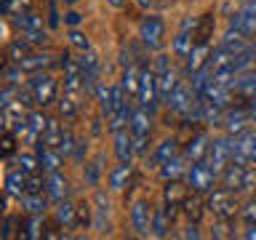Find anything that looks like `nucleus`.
I'll list each match as a JSON object with an SVG mask.
<instances>
[{
  "instance_id": "obj_1",
  "label": "nucleus",
  "mask_w": 256,
  "mask_h": 240,
  "mask_svg": "<svg viewBox=\"0 0 256 240\" xmlns=\"http://www.w3.org/2000/svg\"><path fill=\"white\" fill-rule=\"evenodd\" d=\"M208 211H211L216 219H222V222H227L232 219V216L238 214V198H235V192L227 190V187H222V190H214L211 195H208Z\"/></svg>"
},
{
  "instance_id": "obj_2",
  "label": "nucleus",
  "mask_w": 256,
  "mask_h": 240,
  "mask_svg": "<svg viewBox=\"0 0 256 240\" xmlns=\"http://www.w3.org/2000/svg\"><path fill=\"white\" fill-rule=\"evenodd\" d=\"M152 112L147 107H139L134 110V118H131V134H134V144H136V152L144 155L150 147V131H152Z\"/></svg>"
},
{
  "instance_id": "obj_3",
  "label": "nucleus",
  "mask_w": 256,
  "mask_h": 240,
  "mask_svg": "<svg viewBox=\"0 0 256 240\" xmlns=\"http://www.w3.org/2000/svg\"><path fill=\"white\" fill-rule=\"evenodd\" d=\"M160 102V86H158V72L144 67L142 70V80H139V107H147L150 112L158 110Z\"/></svg>"
},
{
  "instance_id": "obj_4",
  "label": "nucleus",
  "mask_w": 256,
  "mask_h": 240,
  "mask_svg": "<svg viewBox=\"0 0 256 240\" xmlns=\"http://www.w3.org/2000/svg\"><path fill=\"white\" fill-rule=\"evenodd\" d=\"M214 184H216V168L211 163L200 160V163L192 166V171H190V187H192V192L206 195V192L214 190Z\"/></svg>"
},
{
  "instance_id": "obj_5",
  "label": "nucleus",
  "mask_w": 256,
  "mask_h": 240,
  "mask_svg": "<svg viewBox=\"0 0 256 240\" xmlns=\"http://www.w3.org/2000/svg\"><path fill=\"white\" fill-rule=\"evenodd\" d=\"M163 35H166V24L160 16H144L142 27H139V38L150 51H158L163 46Z\"/></svg>"
},
{
  "instance_id": "obj_6",
  "label": "nucleus",
  "mask_w": 256,
  "mask_h": 240,
  "mask_svg": "<svg viewBox=\"0 0 256 240\" xmlns=\"http://www.w3.org/2000/svg\"><path fill=\"white\" fill-rule=\"evenodd\" d=\"M27 86H30L32 96H35L38 107H48L56 99V80L51 75H35Z\"/></svg>"
},
{
  "instance_id": "obj_7",
  "label": "nucleus",
  "mask_w": 256,
  "mask_h": 240,
  "mask_svg": "<svg viewBox=\"0 0 256 240\" xmlns=\"http://www.w3.org/2000/svg\"><path fill=\"white\" fill-rule=\"evenodd\" d=\"M232 163H240V166L256 163V131H243V134L235 139Z\"/></svg>"
},
{
  "instance_id": "obj_8",
  "label": "nucleus",
  "mask_w": 256,
  "mask_h": 240,
  "mask_svg": "<svg viewBox=\"0 0 256 240\" xmlns=\"http://www.w3.org/2000/svg\"><path fill=\"white\" fill-rule=\"evenodd\" d=\"M251 123V112H248V104H238V107H227L224 112V128H227L230 136H240Z\"/></svg>"
},
{
  "instance_id": "obj_9",
  "label": "nucleus",
  "mask_w": 256,
  "mask_h": 240,
  "mask_svg": "<svg viewBox=\"0 0 256 240\" xmlns=\"http://www.w3.org/2000/svg\"><path fill=\"white\" fill-rule=\"evenodd\" d=\"M232 152H235V142L232 139H227V136H224V139H214L211 142V150H208V163H211L216 171H219V168H227L230 163H232Z\"/></svg>"
},
{
  "instance_id": "obj_10",
  "label": "nucleus",
  "mask_w": 256,
  "mask_h": 240,
  "mask_svg": "<svg viewBox=\"0 0 256 240\" xmlns=\"http://www.w3.org/2000/svg\"><path fill=\"white\" fill-rule=\"evenodd\" d=\"M62 70H64V91L75 94L83 88V70H80V59H72L70 54H62Z\"/></svg>"
},
{
  "instance_id": "obj_11",
  "label": "nucleus",
  "mask_w": 256,
  "mask_h": 240,
  "mask_svg": "<svg viewBox=\"0 0 256 240\" xmlns=\"http://www.w3.org/2000/svg\"><path fill=\"white\" fill-rule=\"evenodd\" d=\"M152 216H155V211H152V206L147 200H136L134 208H131V224L139 235H147L152 230Z\"/></svg>"
},
{
  "instance_id": "obj_12",
  "label": "nucleus",
  "mask_w": 256,
  "mask_h": 240,
  "mask_svg": "<svg viewBox=\"0 0 256 240\" xmlns=\"http://www.w3.org/2000/svg\"><path fill=\"white\" fill-rule=\"evenodd\" d=\"M134 152H136L134 134H128V128H120V131H115V155H118L120 163H131V160H134Z\"/></svg>"
},
{
  "instance_id": "obj_13",
  "label": "nucleus",
  "mask_w": 256,
  "mask_h": 240,
  "mask_svg": "<svg viewBox=\"0 0 256 240\" xmlns=\"http://www.w3.org/2000/svg\"><path fill=\"white\" fill-rule=\"evenodd\" d=\"M54 222H56V227H59V230H75V224H78V206L70 203V200H62V203L56 206V211H54Z\"/></svg>"
},
{
  "instance_id": "obj_14",
  "label": "nucleus",
  "mask_w": 256,
  "mask_h": 240,
  "mask_svg": "<svg viewBox=\"0 0 256 240\" xmlns=\"http://www.w3.org/2000/svg\"><path fill=\"white\" fill-rule=\"evenodd\" d=\"M46 192H48V198H51L54 203H62V200H67V198H70V184H67V176L59 174V171L48 174Z\"/></svg>"
},
{
  "instance_id": "obj_15",
  "label": "nucleus",
  "mask_w": 256,
  "mask_h": 240,
  "mask_svg": "<svg viewBox=\"0 0 256 240\" xmlns=\"http://www.w3.org/2000/svg\"><path fill=\"white\" fill-rule=\"evenodd\" d=\"M187 166H190V160L184 158V152L182 155H176L174 160H168V163L160 166V179L163 182H179L184 174H187Z\"/></svg>"
},
{
  "instance_id": "obj_16",
  "label": "nucleus",
  "mask_w": 256,
  "mask_h": 240,
  "mask_svg": "<svg viewBox=\"0 0 256 240\" xmlns=\"http://www.w3.org/2000/svg\"><path fill=\"white\" fill-rule=\"evenodd\" d=\"M27 171H22V168H14V171L6 174V195L11 198H24L27 195Z\"/></svg>"
},
{
  "instance_id": "obj_17",
  "label": "nucleus",
  "mask_w": 256,
  "mask_h": 240,
  "mask_svg": "<svg viewBox=\"0 0 256 240\" xmlns=\"http://www.w3.org/2000/svg\"><path fill=\"white\" fill-rule=\"evenodd\" d=\"M192 99H198L195 91L187 86H179L176 94L171 96V102H168V107H171V112H176V115H187L190 107H192Z\"/></svg>"
},
{
  "instance_id": "obj_18",
  "label": "nucleus",
  "mask_w": 256,
  "mask_h": 240,
  "mask_svg": "<svg viewBox=\"0 0 256 240\" xmlns=\"http://www.w3.org/2000/svg\"><path fill=\"white\" fill-rule=\"evenodd\" d=\"M232 62H235V54L227 51L224 46L214 48L211 56H208V67L214 70V75H219V72H230L232 70Z\"/></svg>"
},
{
  "instance_id": "obj_19",
  "label": "nucleus",
  "mask_w": 256,
  "mask_h": 240,
  "mask_svg": "<svg viewBox=\"0 0 256 240\" xmlns=\"http://www.w3.org/2000/svg\"><path fill=\"white\" fill-rule=\"evenodd\" d=\"M214 27H216L214 14H203V16H200L198 24H195V46H211Z\"/></svg>"
},
{
  "instance_id": "obj_20",
  "label": "nucleus",
  "mask_w": 256,
  "mask_h": 240,
  "mask_svg": "<svg viewBox=\"0 0 256 240\" xmlns=\"http://www.w3.org/2000/svg\"><path fill=\"white\" fill-rule=\"evenodd\" d=\"M208 150H211V142H208L203 134H198L195 139H192L187 147H184V158H187L190 163L195 166V163H200V160L208 155Z\"/></svg>"
},
{
  "instance_id": "obj_21",
  "label": "nucleus",
  "mask_w": 256,
  "mask_h": 240,
  "mask_svg": "<svg viewBox=\"0 0 256 240\" xmlns=\"http://www.w3.org/2000/svg\"><path fill=\"white\" fill-rule=\"evenodd\" d=\"M230 30H238L240 35H246V38L256 35V16H254V14H248V11L235 14V16L230 19Z\"/></svg>"
},
{
  "instance_id": "obj_22",
  "label": "nucleus",
  "mask_w": 256,
  "mask_h": 240,
  "mask_svg": "<svg viewBox=\"0 0 256 240\" xmlns=\"http://www.w3.org/2000/svg\"><path fill=\"white\" fill-rule=\"evenodd\" d=\"M38 158H40V171L54 174V171H59L64 155L59 150H51V147H38Z\"/></svg>"
},
{
  "instance_id": "obj_23",
  "label": "nucleus",
  "mask_w": 256,
  "mask_h": 240,
  "mask_svg": "<svg viewBox=\"0 0 256 240\" xmlns=\"http://www.w3.org/2000/svg\"><path fill=\"white\" fill-rule=\"evenodd\" d=\"M62 136H64V128L59 126V120H48V128H46V134L38 139V147H51V150H59Z\"/></svg>"
},
{
  "instance_id": "obj_24",
  "label": "nucleus",
  "mask_w": 256,
  "mask_h": 240,
  "mask_svg": "<svg viewBox=\"0 0 256 240\" xmlns=\"http://www.w3.org/2000/svg\"><path fill=\"white\" fill-rule=\"evenodd\" d=\"M208 56H211V46H195L187 56V72L195 75L198 70H203L208 64Z\"/></svg>"
},
{
  "instance_id": "obj_25",
  "label": "nucleus",
  "mask_w": 256,
  "mask_h": 240,
  "mask_svg": "<svg viewBox=\"0 0 256 240\" xmlns=\"http://www.w3.org/2000/svg\"><path fill=\"white\" fill-rule=\"evenodd\" d=\"M158 86H160V102L168 104V102H171V96L176 94V88H179L176 72L168 70V72H163V75H158Z\"/></svg>"
},
{
  "instance_id": "obj_26",
  "label": "nucleus",
  "mask_w": 256,
  "mask_h": 240,
  "mask_svg": "<svg viewBox=\"0 0 256 240\" xmlns=\"http://www.w3.org/2000/svg\"><path fill=\"white\" fill-rule=\"evenodd\" d=\"M243 171H246V166L230 163L227 171H224V187L232 190V192H240V190H243Z\"/></svg>"
},
{
  "instance_id": "obj_27",
  "label": "nucleus",
  "mask_w": 256,
  "mask_h": 240,
  "mask_svg": "<svg viewBox=\"0 0 256 240\" xmlns=\"http://www.w3.org/2000/svg\"><path fill=\"white\" fill-rule=\"evenodd\" d=\"M176 155H182V150H179V142L176 139H166L160 147L155 150V155H152V160H155L158 166H163V163H168V160H174Z\"/></svg>"
},
{
  "instance_id": "obj_28",
  "label": "nucleus",
  "mask_w": 256,
  "mask_h": 240,
  "mask_svg": "<svg viewBox=\"0 0 256 240\" xmlns=\"http://www.w3.org/2000/svg\"><path fill=\"white\" fill-rule=\"evenodd\" d=\"M51 64L54 62L48 54H30L27 59L19 62V67H22V72H40V70H48Z\"/></svg>"
},
{
  "instance_id": "obj_29",
  "label": "nucleus",
  "mask_w": 256,
  "mask_h": 240,
  "mask_svg": "<svg viewBox=\"0 0 256 240\" xmlns=\"http://www.w3.org/2000/svg\"><path fill=\"white\" fill-rule=\"evenodd\" d=\"M48 208V200L43 198V192H30V195H24V211L27 216H43Z\"/></svg>"
},
{
  "instance_id": "obj_30",
  "label": "nucleus",
  "mask_w": 256,
  "mask_h": 240,
  "mask_svg": "<svg viewBox=\"0 0 256 240\" xmlns=\"http://www.w3.org/2000/svg\"><path fill=\"white\" fill-rule=\"evenodd\" d=\"M131 174H134L131 163H120L115 171L110 174V187H112V190H126L128 182H131Z\"/></svg>"
},
{
  "instance_id": "obj_31",
  "label": "nucleus",
  "mask_w": 256,
  "mask_h": 240,
  "mask_svg": "<svg viewBox=\"0 0 256 240\" xmlns=\"http://www.w3.org/2000/svg\"><path fill=\"white\" fill-rule=\"evenodd\" d=\"M27 56H30V43L24 38H16L14 43L6 48V59L14 62V64H19L22 59H27Z\"/></svg>"
},
{
  "instance_id": "obj_32",
  "label": "nucleus",
  "mask_w": 256,
  "mask_h": 240,
  "mask_svg": "<svg viewBox=\"0 0 256 240\" xmlns=\"http://www.w3.org/2000/svg\"><path fill=\"white\" fill-rule=\"evenodd\" d=\"M187 198V190H184L182 182H168V187L163 192V203L166 206H182V200Z\"/></svg>"
},
{
  "instance_id": "obj_33",
  "label": "nucleus",
  "mask_w": 256,
  "mask_h": 240,
  "mask_svg": "<svg viewBox=\"0 0 256 240\" xmlns=\"http://www.w3.org/2000/svg\"><path fill=\"white\" fill-rule=\"evenodd\" d=\"M107 216H110L107 195H104V192H96V219H94V224H96V230H99V232L107 230Z\"/></svg>"
},
{
  "instance_id": "obj_34",
  "label": "nucleus",
  "mask_w": 256,
  "mask_h": 240,
  "mask_svg": "<svg viewBox=\"0 0 256 240\" xmlns=\"http://www.w3.org/2000/svg\"><path fill=\"white\" fill-rule=\"evenodd\" d=\"M182 214L187 216L190 222H200V216H203V206H200V200H198V192L195 195H187L182 200Z\"/></svg>"
},
{
  "instance_id": "obj_35",
  "label": "nucleus",
  "mask_w": 256,
  "mask_h": 240,
  "mask_svg": "<svg viewBox=\"0 0 256 240\" xmlns=\"http://www.w3.org/2000/svg\"><path fill=\"white\" fill-rule=\"evenodd\" d=\"M0 11L6 16H24L32 11V0H3L0 3Z\"/></svg>"
},
{
  "instance_id": "obj_36",
  "label": "nucleus",
  "mask_w": 256,
  "mask_h": 240,
  "mask_svg": "<svg viewBox=\"0 0 256 240\" xmlns=\"http://www.w3.org/2000/svg\"><path fill=\"white\" fill-rule=\"evenodd\" d=\"M27 123H30V139H40L48 128V118L43 112H30L27 115Z\"/></svg>"
},
{
  "instance_id": "obj_37",
  "label": "nucleus",
  "mask_w": 256,
  "mask_h": 240,
  "mask_svg": "<svg viewBox=\"0 0 256 240\" xmlns=\"http://www.w3.org/2000/svg\"><path fill=\"white\" fill-rule=\"evenodd\" d=\"M46 235V222L43 216H30L27 222H24V238L27 240H38Z\"/></svg>"
},
{
  "instance_id": "obj_38",
  "label": "nucleus",
  "mask_w": 256,
  "mask_h": 240,
  "mask_svg": "<svg viewBox=\"0 0 256 240\" xmlns=\"http://www.w3.org/2000/svg\"><path fill=\"white\" fill-rule=\"evenodd\" d=\"M139 80H142V72L134 67V64H128L123 70V80H120V86L126 88L128 94H139Z\"/></svg>"
},
{
  "instance_id": "obj_39",
  "label": "nucleus",
  "mask_w": 256,
  "mask_h": 240,
  "mask_svg": "<svg viewBox=\"0 0 256 240\" xmlns=\"http://www.w3.org/2000/svg\"><path fill=\"white\" fill-rule=\"evenodd\" d=\"M16 27H19L22 32H30V30H43V16L30 11L24 16H16Z\"/></svg>"
},
{
  "instance_id": "obj_40",
  "label": "nucleus",
  "mask_w": 256,
  "mask_h": 240,
  "mask_svg": "<svg viewBox=\"0 0 256 240\" xmlns=\"http://www.w3.org/2000/svg\"><path fill=\"white\" fill-rule=\"evenodd\" d=\"M168 224H174V222L168 219L166 206H163V208H158V211H155V216H152V232H155L158 238H166L168 235Z\"/></svg>"
},
{
  "instance_id": "obj_41",
  "label": "nucleus",
  "mask_w": 256,
  "mask_h": 240,
  "mask_svg": "<svg viewBox=\"0 0 256 240\" xmlns=\"http://www.w3.org/2000/svg\"><path fill=\"white\" fill-rule=\"evenodd\" d=\"M96 99H99V107L107 118L115 112V104H112V86H99L96 88Z\"/></svg>"
},
{
  "instance_id": "obj_42",
  "label": "nucleus",
  "mask_w": 256,
  "mask_h": 240,
  "mask_svg": "<svg viewBox=\"0 0 256 240\" xmlns=\"http://www.w3.org/2000/svg\"><path fill=\"white\" fill-rule=\"evenodd\" d=\"M16 166H19L22 171H27V174H35L38 168H40V158L30 155V152H24V155H19V158H16Z\"/></svg>"
},
{
  "instance_id": "obj_43",
  "label": "nucleus",
  "mask_w": 256,
  "mask_h": 240,
  "mask_svg": "<svg viewBox=\"0 0 256 240\" xmlns=\"http://www.w3.org/2000/svg\"><path fill=\"white\" fill-rule=\"evenodd\" d=\"M91 206L88 203H78V224H75V230H86V227H91Z\"/></svg>"
},
{
  "instance_id": "obj_44",
  "label": "nucleus",
  "mask_w": 256,
  "mask_h": 240,
  "mask_svg": "<svg viewBox=\"0 0 256 240\" xmlns=\"http://www.w3.org/2000/svg\"><path fill=\"white\" fill-rule=\"evenodd\" d=\"M16 139H19V136H16L11 128H6V134H3V158L6 160H11V155H14V150H16Z\"/></svg>"
},
{
  "instance_id": "obj_45",
  "label": "nucleus",
  "mask_w": 256,
  "mask_h": 240,
  "mask_svg": "<svg viewBox=\"0 0 256 240\" xmlns=\"http://www.w3.org/2000/svg\"><path fill=\"white\" fill-rule=\"evenodd\" d=\"M75 150H78V142H75V136H72V131H67V128H64V136H62L59 152H62L64 158H67V155H72Z\"/></svg>"
},
{
  "instance_id": "obj_46",
  "label": "nucleus",
  "mask_w": 256,
  "mask_h": 240,
  "mask_svg": "<svg viewBox=\"0 0 256 240\" xmlns=\"http://www.w3.org/2000/svg\"><path fill=\"white\" fill-rule=\"evenodd\" d=\"M59 115L67 118V120H75L78 118V107H75V102H72L70 96H64V99L59 102Z\"/></svg>"
},
{
  "instance_id": "obj_47",
  "label": "nucleus",
  "mask_w": 256,
  "mask_h": 240,
  "mask_svg": "<svg viewBox=\"0 0 256 240\" xmlns=\"http://www.w3.org/2000/svg\"><path fill=\"white\" fill-rule=\"evenodd\" d=\"M22 38L27 40L30 46H46V40H48L46 30H30V32H22Z\"/></svg>"
},
{
  "instance_id": "obj_48",
  "label": "nucleus",
  "mask_w": 256,
  "mask_h": 240,
  "mask_svg": "<svg viewBox=\"0 0 256 240\" xmlns=\"http://www.w3.org/2000/svg\"><path fill=\"white\" fill-rule=\"evenodd\" d=\"M70 43L75 46V48H80V51H91V40H88L80 30H72L70 32Z\"/></svg>"
},
{
  "instance_id": "obj_49",
  "label": "nucleus",
  "mask_w": 256,
  "mask_h": 240,
  "mask_svg": "<svg viewBox=\"0 0 256 240\" xmlns=\"http://www.w3.org/2000/svg\"><path fill=\"white\" fill-rule=\"evenodd\" d=\"M99 171H102V158H96L91 166H88V171H86V182L91 184V187H96L99 184Z\"/></svg>"
},
{
  "instance_id": "obj_50",
  "label": "nucleus",
  "mask_w": 256,
  "mask_h": 240,
  "mask_svg": "<svg viewBox=\"0 0 256 240\" xmlns=\"http://www.w3.org/2000/svg\"><path fill=\"white\" fill-rule=\"evenodd\" d=\"M46 184H48V179H43V176H38V174H30L27 176V195L30 192H43Z\"/></svg>"
},
{
  "instance_id": "obj_51",
  "label": "nucleus",
  "mask_w": 256,
  "mask_h": 240,
  "mask_svg": "<svg viewBox=\"0 0 256 240\" xmlns=\"http://www.w3.org/2000/svg\"><path fill=\"white\" fill-rule=\"evenodd\" d=\"M16 224L19 222H16L14 216H6L3 219V240H14L16 238Z\"/></svg>"
},
{
  "instance_id": "obj_52",
  "label": "nucleus",
  "mask_w": 256,
  "mask_h": 240,
  "mask_svg": "<svg viewBox=\"0 0 256 240\" xmlns=\"http://www.w3.org/2000/svg\"><path fill=\"white\" fill-rule=\"evenodd\" d=\"M243 211V219H246V224L248 227H256V200H251L246 208H240Z\"/></svg>"
},
{
  "instance_id": "obj_53",
  "label": "nucleus",
  "mask_w": 256,
  "mask_h": 240,
  "mask_svg": "<svg viewBox=\"0 0 256 240\" xmlns=\"http://www.w3.org/2000/svg\"><path fill=\"white\" fill-rule=\"evenodd\" d=\"M243 190H256V168H248L246 166V171H243Z\"/></svg>"
},
{
  "instance_id": "obj_54",
  "label": "nucleus",
  "mask_w": 256,
  "mask_h": 240,
  "mask_svg": "<svg viewBox=\"0 0 256 240\" xmlns=\"http://www.w3.org/2000/svg\"><path fill=\"white\" fill-rule=\"evenodd\" d=\"M168 70H171V67H168V56L160 54L155 59V72H158V75H163V72H168Z\"/></svg>"
},
{
  "instance_id": "obj_55",
  "label": "nucleus",
  "mask_w": 256,
  "mask_h": 240,
  "mask_svg": "<svg viewBox=\"0 0 256 240\" xmlns=\"http://www.w3.org/2000/svg\"><path fill=\"white\" fill-rule=\"evenodd\" d=\"M182 238H195V240H198V238H200V232H198V224H195V222H190V227L182 232Z\"/></svg>"
},
{
  "instance_id": "obj_56",
  "label": "nucleus",
  "mask_w": 256,
  "mask_h": 240,
  "mask_svg": "<svg viewBox=\"0 0 256 240\" xmlns=\"http://www.w3.org/2000/svg\"><path fill=\"white\" fill-rule=\"evenodd\" d=\"M80 19H83V16H80L78 11H70L67 16H64V22H67V24H72V27H75V24H80Z\"/></svg>"
},
{
  "instance_id": "obj_57",
  "label": "nucleus",
  "mask_w": 256,
  "mask_h": 240,
  "mask_svg": "<svg viewBox=\"0 0 256 240\" xmlns=\"http://www.w3.org/2000/svg\"><path fill=\"white\" fill-rule=\"evenodd\" d=\"M248 112H251V120H256V96L248 102Z\"/></svg>"
},
{
  "instance_id": "obj_58",
  "label": "nucleus",
  "mask_w": 256,
  "mask_h": 240,
  "mask_svg": "<svg viewBox=\"0 0 256 240\" xmlns=\"http://www.w3.org/2000/svg\"><path fill=\"white\" fill-rule=\"evenodd\" d=\"M243 11H248V14H254V16H256V0H248Z\"/></svg>"
},
{
  "instance_id": "obj_59",
  "label": "nucleus",
  "mask_w": 256,
  "mask_h": 240,
  "mask_svg": "<svg viewBox=\"0 0 256 240\" xmlns=\"http://www.w3.org/2000/svg\"><path fill=\"white\" fill-rule=\"evenodd\" d=\"M107 3H110L112 8H123V6H126V0H107Z\"/></svg>"
},
{
  "instance_id": "obj_60",
  "label": "nucleus",
  "mask_w": 256,
  "mask_h": 240,
  "mask_svg": "<svg viewBox=\"0 0 256 240\" xmlns=\"http://www.w3.org/2000/svg\"><path fill=\"white\" fill-rule=\"evenodd\" d=\"M64 3H78V0H64Z\"/></svg>"
},
{
  "instance_id": "obj_61",
  "label": "nucleus",
  "mask_w": 256,
  "mask_h": 240,
  "mask_svg": "<svg viewBox=\"0 0 256 240\" xmlns=\"http://www.w3.org/2000/svg\"><path fill=\"white\" fill-rule=\"evenodd\" d=\"M251 75H254V78H256V67H254V70H251Z\"/></svg>"
}]
</instances>
